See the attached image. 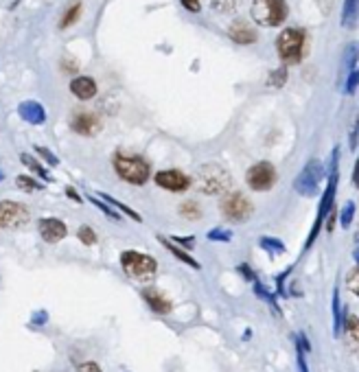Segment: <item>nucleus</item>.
I'll use <instances>...</instances> for the list:
<instances>
[{
  "instance_id": "nucleus-9",
  "label": "nucleus",
  "mask_w": 359,
  "mask_h": 372,
  "mask_svg": "<svg viewBox=\"0 0 359 372\" xmlns=\"http://www.w3.org/2000/svg\"><path fill=\"white\" fill-rule=\"evenodd\" d=\"M31 217V212L25 204H20V201H11V199H5L0 201V225L7 230H18L22 225H27Z\"/></svg>"
},
{
  "instance_id": "nucleus-35",
  "label": "nucleus",
  "mask_w": 359,
  "mask_h": 372,
  "mask_svg": "<svg viewBox=\"0 0 359 372\" xmlns=\"http://www.w3.org/2000/svg\"><path fill=\"white\" fill-rule=\"evenodd\" d=\"M169 241L188 252V250H193V247H195V241H197V239H195V236H169Z\"/></svg>"
},
{
  "instance_id": "nucleus-32",
  "label": "nucleus",
  "mask_w": 359,
  "mask_h": 372,
  "mask_svg": "<svg viewBox=\"0 0 359 372\" xmlns=\"http://www.w3.org/2000/svg\"><path fill=\"white\" fill-rule=\"evenodd\" d=\"M210 7L217 11V14H232L237 9V0H210Z\"/></svg>"
},
{
  "instance_id": "nucleus-11",
  "label": "nucleus",
  "mask_w": 359,
  "mask_h": 372,
  "mask_svg": "<svg viewBox=\"0 0 359 372\" xmlns=\"http://www.w3.org/2000/svg\"><path fill=\"white\" fill-rule=\"evenodd\" d=\"M153 182L158 188L169 190V193H184L190 188V177L180 169H162L153 175Z\"/></svg>"
},
{
  "instance_id": "nucleus-3",
  "label": "nucleus",
  "mask_w": 359,
  "mask_h": 372,
  "mask_svg": "<svg viewBox=\"0 0 359 372\" xmlns=\"http://www.w3.org/2000/svg\"><path fill=\"white\" fill-rule=\"evenodd\" d=\"M121 269L136 283L149 285L158 276V261L151 254H143L136 250L121 252Z\"/></svg>"
},
{
  "instance_id": "nucleus-14",
  "label": "nucleus",
  "mask_w": 359,
  "mask_h": 372,
  "mask_svg": "<svg viewBox=\"0 0 359 372\" xmlns=\"http://www.w3.org/2000/svg\"><path fill=\"white\" fill-rule=\"evenodd\" d=\"M143 300L147 302V307L156 315H169L173 311V302L166 298L160 289H156V287H145L143 289Z\"/></svg>"
},
{
  "instance_id": "nucleus-7",
  "label": "nucleus",
  "mask_w": 359,
  "mask_h": 372,
  "mask_svg": "<svg viewBox=\"0 0 359 372\" xmlns=\"http://www.w3.org/2000/svg\"><path fill=\"white\" fill-rule=\"evenodd\" d=\"M219 210H221L223 219H228L232 223H243L252 215V201L243 193H237V190H234V193H226L221 197Z\"/></svg>"
},
{
  "instance_id": "nucleus-25",
  "label": "nucleus",
  "mask_w": 359,
  "mask_h": 372,
  "mask_svg": "<svg viewBox=\"0 0 359 372\" xmlns=\"http://www.w3.org/2000/svg\"><path fill=\"white\" fill-rule=\"evenodd\" d=\"M344 331H346V337H349V344L353 351H359V318L351 315L344 324Z\"/></svg>"
},
{
  "instance_id": "nucleus-45",
  "label": "nucleus",
  "mask_w": 359,
  "mask_h": 372,
  "mask_svg": "<svg viewBox=\"0 0 359 372\" xmlns=\"http://www.w3.org/2000/svg\"><path fill=\"white\" fill-rule=\"evenodd\" d=\"M33 324H47V311H40L33 315Z\"/></svg>"
},
{
  "instance_id": "nucleus-37",
  "label": "nucleus",
  "mask_w": 359,
  "mask_h": 372,
  "mask_svg": "<svg viewBox=\"0 0 359 372\" xmlns=\"http://www.w3.org/2000/svg\"><path fill=\"white\" fill-rule=\"evenodd\" d=\"M353 215H355V201H346V206L340 215V223L344 225V228H349V225L353 223Z\"/></svg>"
},
{
  "instance_id": "nucleus-19",
  "label": "nucleus",
  "mask_w": 359,
  "mask_h": 372,
  "mask_svg": "<svg viewBox=\"0 0 359 372\" xmlns=\"http://www.w3.org/2000/svg\"><path fill=\"white\" fill-rule=\"evenodd\" d=\"M20 162L22 164H25L27 169H29V171L33 173V175H38V177H42L44 179V182H47V184H51L53 182V175H51V171H49V169L47 166H44L40 160H36V158H33L31 153H20Z\"/></svg>"
},
{
  "instance_id": "nucleus-23",
  "label": "nucleus",
  "mask_w": 359,
  "mask_h": 372,
  "mask_svg": "<svg viewBox=\"0 0 359 372\" xmlns=\"http://www.w3.org/2000/svg\"><path fill=\"white\" fill-rule=\"evenodd\" d=\"M177 212H180V215H182L184 219H188V221H199L201 217H204V212H201V206L197 204L195 199L182 201V204H180V208H177Z\"/></svg>"
},
{
  "instance_id": "nucleus-28",
  "label": "nucleus",
  "mask_w": 359,
  "mask_h": 372,
  "mask_svg": "<svg viewBox=\"0 0 359 372\" xmlns=\"http://www.w3.org/2000/svg\"><path fill=\"white\" fill-rule=\"evenodd\" d=\"M342 329V313H340V291H333V333L340 335Z\"/></svg>"
},
{
  "instance_id": "nucleus-5",
  "label": "nucleus",
  "mask_w": 359,
  "mask_h": 372,
  "mask_svg": "<svg viewBox=\"0 0 359 372\" xmlns=\"http://www.w3.org/2000/svg\"><path fill=\"white\" fill-rule=\"evenodd\" d=\"M305 31L302 29H285L276 40V51L278 58L285 62V66L289 64H298L302 58H305Z\"/></svg>"
},
{
  "instance_id": "nucleus-41",
  "label": "nucleus",
  "mask_w": 359,
  "mask_h": 372,
  "mask_svg": "<svg viewBox=\"0 0 359 372\" xmlns=\"http://www.w3.org/2000/svg\"><path fill=\"white\" fill-rule=\"evenodd\" d=\"M77 372H103V370H101V366L97 362H84L77 366Z\"/></svg>"
},
{
  "instance_id": "nucleus-30",
  "label": "nucleus",
  "mask_w": 359,
  "mask_h": 372,
  "mask_svg": "<svg viewBox=\"0 0 359 372\" xmlns=\"http://www.w3.org/2000/svg\"><path fill=\"white\" fill-rule=\"evenodd\" d=\"M79 14H82V3H75L73 7H69V11H66V16H64V18H62V22H60V27H62V29L71 27L73 22H77V18H79Z\"/></svg>"
},
{
  "instance_id": "nucleus-1",
  "label": "nucleus",
  "mask_w": 359,
  "mask_h": 372,
  "mask_svg": "<svg viewBox=\"0 0 359 372\" xmlns=\"http://www.w3.org/2000/svg\"><path fill=\"white\" fill-rule=\"evenodd\" d=\"M112 169L114 173L132 186H143L149 182L151 177V164L138 153H127V151H116L112 156Z\"/></svg>"
},
{
  "instance_id": "nucleus-18",
  "label": "nucleus",
  "mask_w": 359,
  "mask_h": 372,
  "mask_svg": "<svg viewBox=\"0 0 359 372\" xmlns=\"http://www.w3.org/2000/svg\"><path fill=\"white\" fill-rule=\"evenodd\" d=\"M228 36H230V40H234L237 44H252V42H256V31L250 29L248 22H243V20L232 22L230 29H228Z\"/></svg>"
},
{
  "instance_id": "nucleus-39",
  "label": "nucleus",
  "mask_w": 359,
  "mask_h": 372,
  "mask_svg": "<svg viewBox=\"0 0 359 372\" xmlns=\"http://www.w3.org/2000/svg\"><path fill=\"white\" fill-rule=\"evenodd\" d=\"M237 272H239L245 280H248V283H256V274L252 272L248 263H241V265L237 267Z\"/></svg>"
},
{
  "instance_id": "nucleus-24",
  "label": "nucleus",
  "mask_w": 359,
  "mask_h": 372,
  "mask_svg": "<svg viewBox=\"0 0 359 372\" xmlns=\"http://www.w3.org/2000/svg\"><path fill=\"white\" fill-rule=\"evenodd\" d=\"M16 186L20 190H25V193H36V190H44V184L40 182V179L33 177V175H27V173H20L16 177Z\"/></svg>"
},
{
  "instance_id": "nucleus-38",
  "label": "nucleus",
  "mask_w": 359,
  "mask_h": 372,
  "mask_svg": "<svg viewBox=\"0 0 359 372\" xmlns=\"http://www.w3.org/2000/svg\"><path fill=\"white\" fill-rule=\"evenodd\" d=\"M357 86H359V71H353L349 77H346V84H344L346 95H353L357 90Z\"/></svg>"
},
{
  "instance_id": "nucleus-21",
  "label": "nucleus",
  "mask_w": 359,
  "mask_h": 372,
  "mask_svg": "<svg viewBox=\"0 0 359 372\" xmlns=\"http://www.w3.org/2000/svg\"><path fill=\"white\" fill-rule=\"evenodd\" d=\"M357 18H359V0H344L342 27L344 29H353L357 25Z\"/></svg>"
},
{
  "instance_id": "nucleus-42",
  "label": "nucleus",
  "mask_w": 359,
  "mask_h": 372,
  "mask_svg": "<svg viewBox=\"0 0 359 372\" xmlns=\"http://www.w3.org/2000/svg\"><path fill=\"white\" fill-rule=\"evenodd\" d=\"M64 193H66V197H69V199H73L75 204H84V197H82L79 193H77V190H75L73 186H66V188H64Z\"/></svg>"
},
{
  "instance_id": "nucleus-40",
  "label": "nucleus",
  "mask_w": 359,
  "mask_h": 372,
  "mask_svg": "<svg viewBox=\"0 0 359 372\" xmlns=\"http://www.w3.org/2000/svg\"><path fill=\"white\" fill-rule=\"evenodd\" d=\"M349 289L353 291L355 296H359V265L353 269V274L349 276Z\"/></svg>"
},
{
  "instance_id": "nucleus-33",
  "label": "nucleus",
  "mask_w": 359,
  "mask_h": 372,
  "mask_svg": "<svg viewBox=\"0 0 359 372\" xmlns=\"http://www.w3.org/2000/svg\"><path fill=\"white\" fill-rule=\"evenodd\" d=\"M77 239H79L84 245H95L97 243V232L90 228V225H82V228L77 230Z\"/></svg>"
},
{
  "instance_id": "nucleus-15",
  "label": "nucleus",
  "mask_w": 359,
  "mask_h": 372,
  "mask_svg": "<svg viewBox=\"0 0 359 372\" xmlns=\"http://www.w3.org/2000/svg\"><path fill=\"white\" fill-rule=\"evenodd\" d=\"M18 114L22 121H27L29 125H44L47 123V110L38 101H22L18 106Z\"/></svg>"
},
{
  "instance_id": "nucleus-4",
  "label": "nucleus",
  "mask_w": 359,
  "mask_h": 372,
  "mask_svg": "<svg viewBox=\"0 0 359 372\" xmlns=\"http://www.w3.org/2000/svg\"><path fill=\"white\" fill-rule=\"evenodd\" d=\"M338 160H340V149L335 147V149H333V156H331V173H329L327 193L322 195V201H320V206H318V217H316V223H313L311 234H309V239H307V243H305V250H309V247L313 245V241L318 239V234H320V230H322V223H324V217H329L331 210H333L335 190H338Z\"/></svg>"
},
{
  "instance_id": "nucleus-22",
  "label": "nucleus",
  "mask_w": 359,
  "mask_h": 372,
  "mask_svg": "<svg viewBox=\"0 0 359 372\" xmlns=\"http://www.w3.org/2000/svg\"><path fill=\"white\" fill-rule=\"evenodd\" d=\"M357 60H359V44L353 42V44H349V47H346V51H344V60H342V75H344V77H349V75L353 73Z\"/></svg>"
},
{
  "instance_id": "nucleus-29",
  "label": "nucleus",
  "mask_w": 359,
  "mask_h": 372,
  "mask_svg": "<svg viewBox=\"0 0 359 372\" xmlns=\"http://www.w3.org/2000/svg\"><path fill=\"white\" fill-rule=\"evenodd\" d=\"M252 285H254V294L259 296L261 300H265V302H267L269 307H272L276 313H280V311H278V304H276V296H274V294H269V291H267V289L259 283V280H256V283H252Z\"/></svg>"
},
{
  "instance_id": "nucleus-10",
  "label": "nucleus",
  "mask_w": 359,
  "mask_h": 372,
  "mask_svg": "<svg viewBox=\"0 0 359 372\" xmlns=\"http://www.w3.org/2000/svg\"><path fill=\"white\" fill-rule=\"evenodd\" d=\"M245 182L252 190H269L276 184V169L272 162H256L245 173Z\"/></svg>"
},
{
  "instance_id": "nucleus-26",
  "label": "nucleus",
  "mask_w": 359,
  "mask_h": 372,
  "mask_svg": "<svg viewBox=\"0 0 359 372\" xmlns=\"http://www.w3.org/2000/svg\"><path fill=\"white\" fill-rule=\"evenodd\" d=\"M259 245L263 247L265 252H269V254H285V243L274 239V236H261Z\"/></svg>"
},
{
  "instance_id": "nucleus-17",
  "label": "nucleus",
  "mask_w": 359,
  "mask_h": 372,
  "mask_svg": "<svg viewBox=\"0 0 359 372\" xmlns=\"http://www.w3.org/2000/svg\"><path fill=\"white\" fill-rule=\"evenodd\" d=\"M158 241H160V245L164 247L166 252H171L180 263H184V265H188L190 269H201V265H199V261L197 258H193L190 256L186 250H182V247H177L175 243H171L169 241V236H164V234H158Z\"/></svg>"
},
{
  "instance_id": "nucleus-8",
  "label": "nucleus",
  "mask_w": 359,
  "mask_h": 372,
  "mask_svg": "<svg viewBox=\"0 0 359 372\" xmlns=\"http://www.w3.org/2000/svg\"><path fill=\"white\" fill-rule=\"evenodd\" d=\"M322 179H324V166L320 160L313 158V160H309L305 164V169L298 173L294 188H296V193H300L302 197H313L320 190Z\"/></svg>"
},
{
  "instance_id": "nucleus-12",
  "label": "nucleus",
  "mask_w": 359,
  "mask_h": 372,
  "mask_svg": "<svg viewBox=\"0 0 359 372\" xmlns=\"http://www.w3.org/2000/svg\"><path fill=\"white\" fill-rule=\"evenodd\" d=\"M38 230H40L42 239L47 243H51V245L60 243V241L66 239V236H69V225H66L58 217H42L38 221Z\"/></svg>"
},
{
  "instance_id": "nucleus-34",
  "label": "nucleus",
  "mask_w": 359,
  "mask_h": 372,
  "mask_svg": "<svg viewBox=\"0 0 359 372\" xmlns=\"http://www.w3.org/2000/svg\"><path fill=\"white\" fill-rule=\"evenodd\" d=\"M36 156L42 158V160L47 162L49 166H60V158L55 156L51 149H47V147H36Z\"/></svg>"
},
{
  "instance_id": "nucleus-27",
  "label": "nucleus",
  "mask_w": 359,
  "mask_h": 372,
  "mask_svg": "<svg viewBox=\"0 0 359 372\" xmlns=\"http://www.w3.org/2000/svg\"><path fill=\"white\" fill-rule=\"evenodd\" d=\"M88 199H90V201H92V204H95V206H97V208H99L101 212H103V215H106V217H110V219H114V221H121V215H119V212H116L114 208H112V206H108V204H106V201H103V199H99L97 195H88Z\"/></svg>"
},
{
  "instance_id": "nucleus-6",
  "label": "nucleus",
  "mask_w": 359,
  "mask_h": 372,
  "mask_svg": "<svg viewBox=\"0 0 359 372\" xmlns=\"http://www.w3.org/2000/svg\"><path fill=\"white\" fill-rule=\"evenodd\" d=\"M252 18L261 27H278L287 18L285 0H252Z\"/></svg>"
},
{
  "instance_id": "nucleus-16",
  "label": "nucleus",
  "mask_w": 359,
  "mask_h": 372,
  "mask_svg": "<svg viewBox=\"0 0 359 372\" xmlns=\"http://www.w3.org/2000/svg\"><path fill=\"white\" fill-rule=\"evenodd\" d=\"M71 92L79 101H90L97 97V82L92 77H77L71 82Z\"/></svg>"
},
{
  "instance_id": "nucleus-48",
  "label": "nucleus",
  "mask_w": 359,
  "mask_h": 372,
  "mask_svg": "<svg viewBox=\"0 0 359 372\" xmlns=\"http://www.w3.org/2000/svg\"><path fill=\"white\" fill-rule=\"evenodd\" d=\"M3 177H5V175H3V171H0V182H3Z\"/></svg>"
},
{
  "instance_id": "nucleus-36",
  "label": "nucleus",
  "mask_w": 359,
  "mask_h": 372,
  "mask_svg": "<svg viewBox=\"0 0 359 372\" xmlns=\"http://www.w3.org/2000/svg\"><path fill=\"white\" fill-rule=\"evenodd\" d=\"M287 82V69H285V66H280V69L278 71H274L272 75H269V86H274V88H280V86H283Z\"/></svg>"
},
{
  "instance_id": "nucleus-43",
  "label": "nucleus",
  "mask_w": 359,
  "mask_h": 372,
  "mask_svg": "<svg viewBox=\"0 0 359 372\" xmlns=\"http://www.w3.org/2000/svg\"><path fill=\"white\" fill-rule=\"evenodd\" d=\"M182 3V7L184 9H188V11H193V14H197V11L201 9V5H199V0H180Z\"/></svg>"
},
{
  "instance_id": "nucleus-2",
  "label": "nucleus",
  "mask_w": 359,
  "mask_h": 372,
  "mask_svg": "<svg viewBox=\"0 0 359 372\" xmlns=\"http://www.w3.org/2000/svg\"><path fill=\"white\" fill-rule=\"evenodd\" d=\"M190 186H195L199 195H226L230 193L232 175L221 164H204L190 177Z\"/></svg>"
},
{
  "instance_id": "nucleus-13",
  "label": "nucleus",
  "mask_w": 359,
  "mask_h": 372,
  "mask_svg": "<svg viewBox=\"0 0 359 372\" xmlns=\"http://www.w3.org/2000/svg\"><path fill=\"white\" fill-rule=\"evenodd\" d=\"M71 129L79 136H97L101 132V121L97 114H90V112H77L71 119Z\"/></svg>"
},
{
  "instance_id": "nucleus-31",
  "label": "nucleus",
  "mask_w": 359,
  "mask_h": 372,
  "mask_svg": "<svg viewBox=\"0 0 359 372\" xmlns=\"http://www.w3.org/2000/svg\"><path fill=\"white\" fill-rule=\"evenodd\" d=\"M206 239L208 241H217V243H228V241H232V232L223 230V228H212V230L206 232Z\"/></svg>"
},
{
  "instance_id": "nucleus-46",
  "label": "nucleus",
  "mask_w": 359,
  "mask_h": 372,
  "mask_svg": "<svg viewBox=\"0 0 359 372\" xmlns=\"http://www.w3.org/2000/svg\"><path fill=\"white\" fill-rule=\"evenodd\" d=\"M353 182H355V186H359V158H357V164H355V171H353Z\"/></svg>"
},
{
  "instance_id": "nucleus-47",
  "label": "nucleus",
  "mask_w": 359,
  "mask_h": 372,
  "mask_svg": "<svg viewBox=\"0 0 359 372\" xmlns=\"http://www.w3.org/2000/svg\"><path fill=\"white\" fill-rule=\"evenodd\" d=\"M355 261L359 263V250H355Z\"/></svg>"
},
{
  "instance_id": "nucleus-44",
  "label": "nucleus",
  "mask_w": 359,
  "mask_h": 372,
  "mask_svg": "<svg viewBox=\"0 0 359 372\" xmlns=\"http://www.w3.org/2000/svg\"><path fill=\"white\" fill-rule=\"evenodd\" d=\"M296 353H298V368H300V372H309L307 362H305V351H302L300 346H296Z\"/></svg>"
},
{
  "instance_id": "nucleus-20",
  "label": "nucleus",
  "mask_w": 359,
  "mask_h": 372,
  "mask_svg": "<svg viewBox=\"0 0 359 372\" xmlns=\"http://www.w3.org/2000/svg\"><path fill=\"white\" fill-rule=\"evenodd\" d=\"M95 195H97L99 199H103L108 206H112V208H114V210L119 212V215L123 212V215H125V217H129L132 221H136V223H140V221H143V217L138 215L136 210H134V208H129L127 204H123V201H119L116 197H112V195H108V193H95Z\"/></svg>"
}]
</instances>
